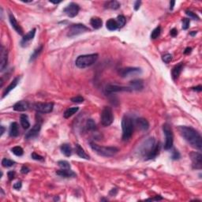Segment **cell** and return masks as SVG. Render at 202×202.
<instances>
[{"instance_id": "cell-1", "label": "cell", "mask_w": 202, "mask_h": 202, "mask_svg": "<svg viewBox=\"0 0 202 202\" xmlns=\"http://www.w3.org/2000/svg\"><path fill=\"white\" fill-rule=\"evenodd\" d=\"M178 131L180 134L192 147L201 150L202 138L198 131L191 127H179Z\"/></svg>"}, {"instance_id": "cell-2", "label": "cell", "mask_w": 202, "mask_h": 202, "mask_svg": "<svg viewBox=\"0 0 202 202\" xmlns=\"http://www.w3.org/2000/svg\"><path fill=\"white\" fill-rule=\"evenodd\" d=\"M160 150L159 143H156L153 137L148 138L141 147V153L147 159H154L159 155Z\"/></svg>"}, {"instance_id": "cell-3", "label": "cell", "mask_w": 202, "mask_h": 202, "mask_svg": "<svg viewBox=\"0 0 202 202\" xmlns=\"http://www.w3.org/2000/svg\"><path fill=\"white\" fill-rule=\"evenodd\" d=\"M98 54H89V55H80L75 61L76 66L78 68L84 69L93 65L98 59Z\"/></svg>"}, {"instance_id": "cell-4", "label": "cell", "mask_w": 202, "mask_h": 202, "mask_svg": "<svg viewBox=\"0 0 202 202\" xmlns=\"http://www.w3.org/2000/svg\"><path fill=\"white\" fill-rule=\"evenodd\" d=\"M123 141H127L131 138L133 132V122L128 115H125L122 120Z\"/></svg>"}, {"instance_id": "cell-5", "label": "cell", "mask_w": 202, "mask_h": 202, "mask_svg": "<svg viewBox=\"0 0 202 202\" xmlns=\"http://www.w3.org/2000/svg\"><path fill=\"white\" fill-rule=\"evenodd\" d=\"M90 146L93 151L96 152L98 155L104 157H111L116 154L118 152V149L116 147H105L100 146L94 142H90Z\"/></svg>"}, {"instance_id": "cell-6", "label": "cell", "mask_w": 202, "mask_h": 202, "mask_svg": "<svg viewBox=\"0 0 202 202\" xmlns=\"http://www.w3.org/2000/svg\"><path fill=\"white\" fill-rule=\"evenodd\" d=\"M100 120H101V124L104 127H109L112 124L114 121V116H113L112 109L110 107H104L100 115Z\"/></svg>"}, {"instance_id": "cell-7", "label": "cell", "mask_w": 202, "mask_h": 202, "mask_svg": "<svg viewBox=\"0 0 202 202\" xmlns=\"http://www.w3.org/2000/svg\"><path fill=\"white\" fill-rule=\"evenodd\" d=\"M163 133L166 136V141L164 144V149L165 150H169L173 146L174 142V136H173V131H172V127H170V125L168 123L163 124Z\"/></svg>"}, {"instance_id": "cell-8", "label": "cell", "mask_w": 202, "mask_h": 202, "mask_svg": "<svg viewBox=\"0 0 202 202\" xmlns=\"http://www.w3.org/2000/svg\"><path fill=\"white\" fill-rule=\"evenodd\" d=\"M88 31H89V29L83 24H74L69 28L67 36L72 38V37L78 36V35L88 32Z\"/></svg>"}, {"instance_id": "cell-9", "label": "cell", "mask_w": 202, "mask_h": 202, "mask_svg": "<svg viewBox=\"0 0 202 202\" xmlns=\"http://www.w3.org/2000/svg\"><path fill=\"white\" fill-rule=\"evenodd\" d=\"M142 73L141 68L138 67H126L122 68L118 70V74L121 78H129L131 76L141 74Z\"/></svg>"}, {"instance_id": "cell-10", "label": "cell", "mask_w": 202, "mask_h": 202, "mask_svg": "<svg viewBox=\"0 0 202 202\" xmlns=\"http://www.w3.org/2000/svg\"><path fill=\"white\" fill-rule=\"evenodd\" d=\"M54 107L53 103H37L33 105V108L37 111V112L47 114L52 111Z\"/></svg>"}, {"instance_id": "cell-11", "label": "cell", "mask_w": 202, "mask_h": 202, "mask_svg": "<svg viewBox=\"0 0 202 202\" xmlns=\"http://www.w3.org/2000/svg\"><path fill=\"white\" fill-rule=\"evenodd\" d=\"M132 92L130 87H126V86L118 85L109 84L105 87V92L106 94H112L114 92Z\"/></svg>"}, {"instance_id": "cell-12", "label": "cell", "mask_w": 202, "mask_h": 202, "mask_svg": "<svg viewBox=\"0 0 202 202\" xmlns=\"http://www.w3.org/2000/svg\"><path fill=\"white\" fill-rule=\"evenodd\" d=\"M79 10V5L75 3V2H70L66 8H64L63 12L69 18H74L78 14Z\"/></svg>"}, {"instance_id": "cell-13", "label": "cell", "mask_w": 202, "mask_h": 202, "mask_svg": "<svg viewBox=\"0 0 202 202\" xmlns=\"http://www.w3.org/2000/svg\"><path fill=\"white\" fill-rule=\"evenodd\" d=\"M193 162V168L195 169H201L202 168V155L200 152H193L190 154Z\"/></svg>"}, {"instance_id": "cell-14", "label": "cell", "mask_w": 202, "mask_h": 202, "mask_svg": "<svg viewBox=\"0 0 202 202\" xmlns=\"http://www.w3.org/2000/svg\"><path fill=\"white\" fill-rule=\"evenodd\" d=\"M7 62H8V53H7V51L5 49V47L2 46L1 51H0V69H1V71H3L5 68L6 67Z\"/></svg>"}, {"instance_id": "cell-15", "label": "cell", "mask_w": 202, "mask_h": 202, "mask_svg": "<svg viewBox=\"0 0 202 202\" xmlns=\"http://www.w3.org/2000/svg\"><path fill=\"white\" fill-rule=\"evenodd\" d=\"M41 125L40 123H37L33 126V127L30 130L25 134V139L29 140V139H33L36 137H37V135L39 134L40 130Z\"/></svg>"}, {"instance_id": "cell-16", "label": "cell", "mask_w": 202, "mask_h": 202, "mask_svg": "<svg viewBox=\"0 0 202 202\" xmlns=\"http://www.w3.org/2000/svg\"><path fill=\"white\" fill-rule=\"evenodd\" d=\"M36 29H33L32 30H30L29 33H27L26 35H25L24 37H23L22 40L21 41V45L22 46V47H25L29 42H30L31 40H33V38L35 37V34H36Z\"/></svg>"}, {"instance_id": "cell-17", "label": "cell", "mask_w": 202, "mask_h": 202, "mask_svg": "<svg viewBox=\"0 0 202 202\" xmlns=\"http://www.w3.org/2000/svg\"><path fill=\"white\" fill-rule=\"evenodd\" d=\"M9 19H10V22L12 25L13 29L16 31L17 33L20 35H23V30L21 28V26L19 25V24L18 23L17 20L15 19L14 16L12 14H9Z\"/></svg>"}, {"instance_id": "cell-18", "label": "cell", "mask_w": 202, "mask_h": 202, "mask_svg": "<svg viewBox=\"0 0 202 202\" xmlns=\"http://www.w3.org/2000/svg\"><path fill=\"white\" fill-rule=\"evenodd\" d=\"M29 109V104L27 101L25 100H21L17 102L16 104L14 105V110L16 111H25Z\"/></svg>"}, {"instance_id": "cell-19", "label": "cell", "mask_w": 202, "mask_h": 202, "mask_svg": "<svg viewBox=\"0 0 202 202\" xmlns=\"http://www.w3.org/2000/svg\"><path fill=\"white\" fill-rule=\"evenodd\" d=\"M130 88L132 91H141L144 88V83L141 80H133L130 83Z\"/></svg>"}, {"instance_id": "cell-20", "label": "cell", "mask_w": 202, "mask_h": 202, "mask_svg": "<svg viewBox=\"0 0 202 202\" xmlns=\"http://www.w3.org/2000/svg\"><path fill=\"white\" fill-rule=\"evenodd\" d=\"M136 125L141 130H147L149 128V123L147 119L144 118H139L136 119Z\"/></svg>"}, {"instance_id": "cell-21", "label": "cell", "mask_w": 202, "mask_h": 202, "mask_svg": "<svg viewBox=\"0 0 202 202\" xmlns=\"http://www.w3.org/2000/svg\"><path fill=\"white\" fill-rule=\"evenodd\" d=\"M19 80H20V78H19V77H17L16 78H14V79L13 80L12 82H11V83L6 87V89H5L4 92L2 94V95H3V96H2V98L5 97L6 96H7V95H8L14 88H15V87H16V86L18 85V84Z\"/></svg>"}, {"instance_id": "cell-22", "label": "cell", "mask_w": 202, "mask_h": 202, "mask_svg": "<svg viewBox=\"0 0 202 202\" xmlns=\"http://www.w3.org/2000/svg\"><path fill=\"white\" fill-rule=\"evenodd\" d=\"M56 175L63 178H74L76 177V174L70 169H62L56 172Z\"/></svg>"}, {"instance_id": "cell-23", "label": "cell", "mask_w": 202, "mask_h": 202, "mask_svg": "<svg viewBox=\"0 0 202 202\" xmlns=\"http://www.w3.org/2000/svg\"><path fill=\"white\" fill-rule=\"evenodd\" d=\"M183 66H184L183 63H181L176 65L172 69V78H173L175 81L178 78L179 75L181 74V73H182V69H183Z\"/></svg>"}, {"instance_id": "cell-24", "label": "cell", "mask_w": 202, "mask_h": 202, "mask_svg": "<svg viewBox=\"0 0 202 202\" xmlns=\"http://www.w3.org/2000/svg\"><path fill=\"white\" fill-rule=\"evenodd\" d=\"M90 24H91V25H92L93 29H99L102 27L103 21L100 18L95 17V18H92L91 19V21H90Z\"/></svg>"}, {"instance_id": "cell-25", "label": "cell", "mask_w": 202, "mask_h": 202, "mask_svg": "<svg viewBox=\"0 0 202 202\" xmlns=\"http://www.w3.org/2000/svg\"><path fill=\"white\" fill-rule=\"evenodd\" d=\"M18 125L17 123H12L10 127V136L12 137H16L18 136Z\"/></svg>"}, {"instance_id": "cell-26", "label": "cell", "mask_w": 202, "mask_h": 202, "mask_svg": "<svg viewBox=\"0 0 202 202\" xmlns=\"http://www.w3.org/2000/svg\"><path fill=\"white\" fill-rule=\"evenodd\" d=\"M76 149V152L78 155V156H80L82 159H89V156L87 154V153L85 152V150L82 148V146L80 145H76L75 146Z\"/></svg>"}, {"instance_id": "cell-27", "label": "cell", "mask_w": 202, "mask_h": 202, "mask_svg": "<svg viewBox=\"0 0 202 202\" xmlns=\"http://www.w3.org/2000/svg\"><path fill=\"white\" fill-rule=\"evenodd\" d=\"M20 122H21V127H22L24 129H25V130L29 129V127H30V123H29V117H28L27 114H23L21 115Z\"/></svg>"}, {"instance_id": "cell-28", "label": "cell", "mask_w": 202, "mask_h": 202, "mask_svg": "<svg viewBox=\"0 0 202 202\" xmlns=\"http://www.w3.org/2000/svg\"><path fill=\"white\" fill-rule=\"evenodd\" d=\"M105 8L111 9V10H118L120 7V3L117 1H108V2H105L104 4Z\"/></svg>"}, {"instance_id": "cell-29", "label": "cell", "mask_w": 202, "mask_h": 202, "mask_svg": "<svg viewBox=\"0 0 202 202\" xmlns=\"http://www.w3.org/2000/svg\"><path fill=\"white\" fill-rule=\"evenodd\" d=\"M106 27H107V29H109L110 31L116 30V29L118 28L116 20H114V19H112V18L109 19V20L107 21Z\"/></svg>"}, {"instance_id": "cell-30", "label": "cell", "mask_w": 202, "mask_h": 202, "mask_svg": "<svg viewBox=\"0 0 202 202\" xmlns=\"http://www.w3.org/2000/svg\"><path fill=\"white\" fill-rule=\"evenodd\" d=\"M61 152L63 153L64 155L66 156H70L72 154V148L71 146L68 144H63V145H62L61 148Z\"/></svg>"}, {"instance_id": "cell-31", "label": "cell", "mask_w": 202, "mask_h": 202, "mask_svg": "<svg viewBox=\"0 0 202 202\" xmlns=\"http://www.w3.org/2000/svg\"><path fill=\"white\" fill-rule=\"evenodd\" d=\"M79 110V107H69L67 110H66V111L64 112L63 116L65 118H69V117H71L72 115H74L75 113H77Z\"/></svg>"}, {"instance_id": "cell-32", "label": "cell", "mask_w": 202, "mask_h": 202, "mask_svg": "<svg viewBox=\"0 0 202 202\" xmlns=\"http://www.w3.org/2000/svg\"><path fill=\"white\" fill-rule=\"evenodd\" d=\"M42 50H43V46L41 45V46H40L38 48H37V49L33 51V53L31 55V57H30V59H29V61L30 62L34 61L35 59H37V58L39 56V55L41 53Z\"/></svg>"}, {"instance_id": "cell-33", "label": "cell", "mask_w": 202, "mask_h": 202, "mask_svg": "<svg viewBox=\"0 0 202 202\" xmlns=\"http://www.w3.org/2000/svg\"><path fill=\"white\" fill-rule=\"evenodd\" d=\"M11 152L15 156H21L23 155V153H24L23 149L21 147H20V146H15V147L12 148L11 149Z\"/></svg>"}, {"instance_id": "cell-34", "label": "cell", "mask_w": 202, "mask_h": 202, "mask_svg": "<svg viewBox=\"0 0 202 202\" xmlns=\"http://www.w3.org/2000/svg\"><path fill=\"white\" fill-rule=\"evenodd\" d=\"M86 127H87V129H88V130H96V123H95V122H94L92 119H88L87 120V122H86Z\"/></svg>"}, {"instance_id": "cell-35", "label": "cell", "mask_w": 202, "mask_h": 202, "mask_svg": "<svg viewBox=\"0 0 202 202\" xmlns=\"http://www.w3.org/2000/svg\"><path fill=\"white\" fill-rule=\"evenodd\" d=\"M117 24H118V26L122 28V27L126 25V22H127V20H126V18H125L123 15H118V18H117Z\"/></svg>"}, {"instance_id": "cell-36", "label": "cell", "mask_w": 202, "mask_h": 202, "mask_svg": "<svg viewBox=\"0 0 202 202\" xmlns=\"http://www.w3.org/2000/svg\"><path fill=\"white\" fill-rule=\"evenodd\" d=\"M160 32H161V28H160V26L156 27V29H153V31L152 32L151 34L152 39L155 40L156 39V38H158V37H159V35H160Z\"/></svg>"}, {"instance_id": "cell-37", "label": "cell", "mask_w": 202, "mask_h": 202, "mask_svg": "<svg viewBox=\"0 0 202 202\" xmlns=\"http://www.w3.org/2000/svg\"><path fill=\"white\" fill-rule=\"evenodd\" d=\"M15 162L11 160V159H6V158H4V159L2 160V164L3 167L5 168H10V167H12L13 165H14Z\"/></svg>"}, {"instance_id": "cell-38", "label": "cell", "mask_w": 202, "mask_h": 202, "mask_svg": "<svg viewBox=\"0 0 202 202\" xmlns=\"http://www.w3.org/2000/svg\"><path fill=\"white\" fill-rule=\"evenodd\" d=\"M58 165L62 168V169H70V164L69 162L66 160H60L58 162Z\"/></svg>"}, {"instance_id": "cell-39", "label": "cell", "mask_w": 202, "mask_h": 202, "mask_svg": "<svg viewBox=\"0 0 202 202\" xmlns=\"http://www.w3.org/2000/svg\"><path fill=\"white\" fill-rule=\"evenodd\" d=\"M84 98L81 96H77L75 97H73L71 99V101L73 103H76V104H81V103L84 102Z\"/></svg>"}, {"instance_id": "cell-40", "label": "cell", "mask_w": 202, "mask_h": 202, "mask_svg": "<svg viewBox=\"0 0 202 202\" xmlns=\"http://www.w3.org/2000/svg\"><path fill=\"white\" fill-rule=\"evenodd\" d=\"M172 55L171 54H166V55H163L162 57V60H163L165 63H169L170 62L172 61Z\"/></svg>"}, {"instance_id": "cell-41", "label": "cell", "mask_w": 202, "mask_h": 202, "mask_svg": "<svg viewBox=\"0 0 202 202\" xmlns=\"http://www.w3.org/2000/svg\"><path fill=\"white\" fill-rule=\"evenodd\" d=\"M190 21L189 18H183L182 19V29H187L190 26Z\"/></svg>"}, {"instance_id": "cell-42", "label": "cell", "mask_w": 202, "mask_h": 202, "mask_svg": "<svg viewBox=\"0 0 202 202\" xmlns=\"http://www.w3.org/2000/svg\"><path fill=\"white\" fill-rule=\"evenodd\" d=\"M186 14L188 15V16L190 17V18H191L195 19V20H199V18H198L197 15L195 13L192 12L191 10H186Z\"/></svg>"}, {"instance_id": "cell-43", "label": "cell", "mask_w": 202, "mask_h": 202, "mask_svg": "<svg viewBox=\"0 0 202 202\" xmlns=\"http://www.w3.org/2000/svg\"><path fill=\"white\" fill-rule=\"evenodd\" d=\"M31 156H32V158H33V159H35V160H39V161H43V159H44V158L43 157V156H41L38 155V154H37L36 152H33L32 153V155H31Z\"/></svg>"}, {"instance_id": "cell-44", "label": "cell", "mask_w": 202, "mask_h": 202, "mask_svg": "<svg viewBox=\"0 0 202 202\" xmlns=\"http://www.w3.org/2000/svg\"><path fill=\"white\" fill-rule=\"evenodd\" d=\"M180 157H181V156H180V153L178 152V151L176 150V149H174L172 156V159H180Z\"/></svg>"}, {"instance_id": "cell-45", "label": "cell", "mask_w": 202, "mask_h": 202, "mask_svg": "<svg viewBox=\"0 0 202 202\" xmlns=\"http://www.w3.org/2000/svg\"><path fill=\"white\" fill-rule=\"evenodd\" d=\"M8 178H9V180L10 181H12L14 178V175H15V173L14 172H13V171H10V172H8Z\"/></svg>"}, {"instance_id": "cell-46", "label": "cell", "mask_w": 202, "mask_h": 202, "mask_svg": "<svg viewBox=\"0 0 202 202\" xmlns=\"http://www.w3.org/2000/svg\"><path fill=\"white\" fill-rule=\"evenodd\" d=\"M21 186H22V185H21V182H18L15 184H14L13 187H14V189H15V190H20L21 188Z\"/></svg>"}, {"instance_id": "cell-47", "label": "cell", "mask_w": 202, "mask_h": 202, "mask_svg": "<svg viewBox=\"0 0 202 202\" xmlns=\"http://www.w3.org/2000/svg\"><path fill=\"white\" fill-rule=\"evenodd\" d=\"M21 172L22 174H28L29 172V169L25 166H23L22 168H21Z\"/></svg>"}, {"instance_id": "cell-48", "label": "cell", "mask_w": 202, "mask_h": 202, "mask_svg": "<svg viewBox=\"0 0 202 202\" xmlns=\"http://www.w3.org/2000/svg\"><path fill=\"white\" fill-rule=\"evenodd\" d=\"M141 1H136L134 3V10H138L140 8V6H141Z\"/></svg>"}, {"instance_id": "cell-49", "label": "cell", "mask_w": 202, "mask_h": 202, "mask_svg": "<svg viewBox=\"0 0 202 202\" xmlns=\"http://www.w3.org/2000/svg\"><path fill=\"white\" fill-rule=\"evenodd\" d=\"M170 34H171V36L172 37H176L178 34V31L176 29H172V30H171V32H170Z\"/></svg>"}, {"instance_id": "cell-50", "label": "cell", "mask_w": 202, "mask_h": 202, "mask_svg": "<svg viewBox=\"0 0 202 202\" xmlns=\"http://www.w3.org/2000/svg\"><path fill=\"white\" fill-rule=\"evenodd\" d=\"M191 51H192V48L190 47H186V49H185V51H184V54H185V55H189Z\"/></svg>"}, {"instance_id": "cell-51", "label": "cell", "mask_w": 202, "mask_h": 202, "mask_svg": "<svg viewBox=\"0 0 202 202\" xmlns=\"http://www.w3.org/2000/svg\"><path fill=\"white\" fill-rule=\"evenodd\" d=\"M162 199H163V198H162L161 197L156 196L154 198H150V199H148L147 200H162Z\"/></svg>"}, {"instance_id": "cell-52", "label": "cell", "mask_w": 202, "mask_h": 202, "mask_svg": "<svg viewBox=\"0 0 202 202\" xmlns=\"http://www.w3.org/2000/svg\"><path fill=\"white\" fill-rule=\"evenodd\" d=\"M193 90H194V91H197V92H201L202 90L201 85H198L197 86V87H194V88H193Z\"/></svg>"}, {"instance_id": "cell-53", "label": "cell", "mask_w": 202, "mask_h": 202, "mask_svg": "<svg viewBox=\"0 0 202 202\" xmlns=\"http://www.w3.org/2000/svg\"><path fill=\"white\" fill-rule=\"evenodd\" d=\"M175 4V1H171V2H170V10H173Z\"/></svg>"}, {"instance_id": "cell-54", "label": "cell", "mask_w": 202, "mask_h": 202, "mask_svg": "<svg viewBox=\"0 0 202 202\" xmlns=\"http://www.w3.org/2000/svg\"><path fill=\"white\" fill-rule=\"evenodd\" d=\"M117 194V190L116 189H112V190L110 192L111 195H112V196H114V195H116Z\"/></svg>"}, {"instance_id": "cell-55", "label": "cell", "mask_w": 202, "mask_h": 202, "mask_svg": "<svg viewBox=\"0 0 202 202\" xmlns=\"http://www.w3.org/2000/svg\"><path fill=\"white\" fill-rule=\"evenodd\" d=\"M0 128H1V136H2V134H3L5 132V127H3V126H1Z\"/></svg>"}, {"instance_id": "cell-56", "label": "cell", "mask_w": 202, "mask_h": 202, "mask_svg": "<svg viewBox=\"0 0 202 202\" xmlns=\"http://www.w3.org/2000/svg\"><path fill=\"white\" fill-rule=\"evenodd\" d=\"M50 2L53 3V4H59L60 2H62V1H53V0H50Z\"/></svg>"}, {"instance_id": "cell-57", "label": "cell", "mask_w": 202, "mask_h": 202, "mask_svg": "<svg viewBox=\"0 0 202 202\" xmlns=\"http://www.w3.org/2000/svg\"><path fill=\"white\" fill-rule=\"evenodd\" d=\"M197 33V31H192L191 33H190V36H192V37H194V36H195Z\"/></svg>"}]
</instances>
